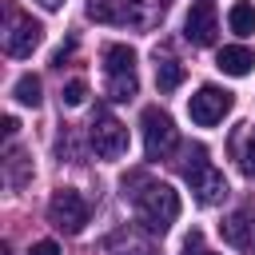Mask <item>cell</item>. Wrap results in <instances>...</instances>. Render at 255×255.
<instances>
[{
  "label": "cell",
  "instance_id": "cell-1",
  "mask_svg": "<svg viewBox=\"0 0 255 255\" xmlns=\"http://www.w3.org/2000/svg\"><path fill=\"white\" fill-rule=\"evenodd\" d=\"M131 199H135V211H139V219H143L147 231H159V235H163V231L179 219V195H175V187H167V183L139 179V191H131Z\"/></svg>",
  "mask_w": 255,
  "mask_h": 255
},
{
  "label": "cell",
  "instance_id": "cell-2",
  "mask_svg": "<svg viewBox=\"0 0 255 255\" xmlns=\"http://www.w3.org/2000/svg\"><path fill=\"white\" fill-rule=\"evenodd\" d=\"M187 159L191 163H183V179H187V187H191V195L203 203V207H211V203H219L223 195H227V179H223V171L207 159V147H187Z\"/></svg>",
  "mask_w": 255,
  "mask_h": 255
},
{
  "label": "cell",
  "instance_id": "cell-3",
  "mask_svg": "<svg viewBox=\"0 0 255 255\" xmlns=\"http://www.w3.org/2000/svg\"><path fill=\"white\" fill-rule=\"evenodd\" d=\"M88 143H92V151H96L100 159H120V155L128 151V128H124L108 108H100V112L92 116V124H88Z\"/></svg>",
  "mask_w": 255,
  "mask_h": 255
},
{
  "label": "cell",
  "instance_id": "cell-4",
  "mask_svg": "<svg viewBox=\"0 0 255 255\" xmlns=\"http://www.w3.org/2000/svg\"><path fill=\"white\" fill-rule=\"evenodd\" d=\"M139 124H143V151H147V159H167L175 151V143H179V131H175L171 116L163 108H143Z\"/></svg>",
  "mask_w": 255,
  "mask_h": 255
},
{
  "label": "cell",
  "instance_id": "cell-5",
  "mask_svg": "<svg viewBox=\"0 0 255 255\" xmlns=\"http://www.w3.org/2000/svg\"><path fill=\"white\" fill-rule=\"evenodd\" d=\"M48 219H52V227H60L64 235H80V231L88 227V219H92V207H88V199H84L80 191L60 187V191L52 195V203H48Z\"/></svg>",
  "mask_w": 255,
  "mask_h": 255
},
{
  "label": "cell",
  "instance_id": "cell-6",
  "mask_svg": "<svg viewBox=\"0 0 255 255\" xmlns=\"http://www.w3.org/2000/svg\"><path fill=\"white\" fill-rule=\"evenodd\" d=\"M231 92H223V88H215V84H203L191 100H187V116H191V124H199V128H215L227 112H231Z\"/></svg>",
  "mask_w": 255,
  "mask_h": 255
},
{
  "label": "cell",
  "instance_id": "cell-7",
  "mask_svg": "<svg viewBox=\"0 0 255 255\" xmlns=\"http://www.w3.org/2000/svg\"><path fill=\"white\" fill-rule=\"evenodd\" d=\"M40 40H44V28H40L32 16L8 12V32H4V52H8V56L24 60V56H32V52L40 48Z\"/></svg>",
  "mask_w": 255,
  "mask_h": 255
},
{
  "label": "cell",
  "instance_id": "cell-8",
  "mask_svg": "<svg viewBox=\"0 0 255 255\" xmlns=\"http://www.w3.org/2000/svg\"><path fill=\"white\" fill-rule=\"evenodd\" d=\"M215 32H219V16H215V4H211V0H195V4L187 8V20H183V36H187L191 44L207 48V44L215 40Z\"/></svg>",
  "mask_w": 255,
  "mask_h": 255
},
{
  "label": "cell",
  "instance_id": "cell-9",
  "mask_svg": "<svg viewBox=\"0 0 255 255\" xmlns=\"http://www.w3.org/2000/svg\"><path fill=\"white\" fill-rule=\"evenodd\" d=\"M215 68H219L223 76H247V72L255 68V52L243 48V44H227V48H219Z\"/></svg>",
  "mask_w": 255,
  "mask_h": 255
},
{
  "label": "cell",
  "instance_id": "cell-10",
  "mask_svg": "<svg viewBox=\"0 0 255 255\" xmlns=\"http://www.w3.org/2000/svg\"><path fill=\"white\" fill-rule=\"evenodd\" d=\"M219 231H223V239H227V243H235V247H251V243H255V223H251V215H247V211L227 215V219L219 223Z\"/></svg>",
  "mask_w": 255,
  "mask_h": 255
},
{
  "label": "cell",
  "instance_id": "cell-11",
  "mask_svg": "<svg viewBox=\"0 0 255 255\" xmlns=\"http://www.w3.org/2000/svg\"><path fill=\"white\" fill-rule=\"evenodd\" d=\"M88 20L96 24H128V0H88Z\"/></svg>",
  "mask_w": 255,
  "mask_h": 255
},
{
  "label": "cell",
  "instance_id": "cell-12",
  "mask_svg": "<svg viewBox=\"0 0 255 255\" xmlns=\"http://www.w3.org/2000/svg\"><path fill=\"white\" fill-rule=\"evenodd\" d=\"M104 68H108V76L135 72V52H131L128 44H108V48H104Z\"/></svg>",
  "mask_w": 255,
  "mask_h": 255
},
{
  "label": "cell",
  "instance_id": "cell-13",
  "mask_svg": "<svg viewBox=\"0 0 255 255\" xmlns=\"http://www.w3.org/2000/svg\"><path fill=\"white\" fill-rule=\"evenodd\" d=\"M227 28H231L235 36H255V4L235 0L231 12H227Z\"/></svg>",
  "mask_w": 255,
  "mask_h": 255
},
{
  "label": "cell",
  "instance_id": "cell-14",
  "mask_svg": "<svg viewBox=\"0 0 255 255\" xmlns=\"http://www.w3.org/2000/svg\"><path fill=\"white\" fill-rule=\"evenodd\" d=\"M40 92H44V84H40V76H32V72H28V76H20V80L12 84V96H16L24 108H40V100H44Z\"/></svg>",
  "mask_w": 255,
  "mask_h": 255
},
{
  "label": "cell",
  "instance_id": "cell-15",
  "mask_svg": "<svg viewBox=\"0 0 255 255\" xmlns=\"http://www.w3.org/2000/svg\"><path fill=\"white\" fill-rule=\"evenodd\" d=\"M183 84V64L179 60H159L155 64V88L159 92H175Z\"/></svg>",
  "mask_w": 255,
  "mask_h": 255
},
{
  "label": "cell",
  "instance_id": "cell-16",
  "mask_svg": "<svg viewBox=\"0 0 255 255\" xmlns=\"http://www.w3.org/2000/svg\"><path fill=\"white\" fill-rule=\"evenodd\" d=\"M135 92H139V80H135V72H120V76H108V96H112L116 104H128Z\"/></svg>",
  "mask_w": 255,
  "mask_h": 255
},
{
  "label": "cell",
  "instance_id": "cell-17",
  "mask_svg": "<svg viewBox=\"0 0 255 255\" xmlns=\"http://www.w3.org/2000/svg\"><path fill=\"white\" fill-rule=\"evenodd\" d=\"M28 179H32V159H28L20 147H12V151H8V183H12V187H24Z\"/></svg>",
  "mask_w": 255,
  "mask_h": 255
},
{
  "label": "cell",
  "instance_id": "cell-18",
  "mask_svg": "<svg viewBox=\"0 0 255 255\" xmlns=\"http://www.w3.org/2000/svg\"><path fill=\"white\" fill-rule=\"evenodd\" d=\"M60 96H64V104H68V108H80V104L88 100V84H84V80H68Z\"/></svg>",
  "mask_w": 255,
  "mask_h": 255
},
{
  "label": "cell",
  "instance_id": "cell-19",
  "mask_svg": "<svg viewBox=\"0 0 255 255\" xmlns=\"http://www.w3.org/2000/svg\"><path fill=\"white\" fill-rule=\"evenodd\" d=\"M239 163H243V171L247 175H255V128L243 135V143H239Z\"/></svg>",
  "mask_w": 255,
  "mask_h": 255
},
{
  "label": "cell",
  "instance_id": "cell-20",
  "mask_svg": "<svg viewBox=\"0 0 255 255\" xmlns=\"http://www.w3.org/2000/svg\"><path fill=\"white\" fill-rule=\"evenodd\" d=\"M28 255H60V243L40 239V243H32V247H28Z\"/></svg>",
  "mask_w": 255,
  "mask_h": 255
},
{
  "label": "cell",
  "instance_id": "cell-21",
  "mask_svg": "<svg viewBox=\"0 0 255 255\" xmlns=\"http://www.w3.org/2000/svg\"><path fill=\"white\" fill-rule=\"evenodd\" d=\"M72 48H76V44H72V40H68V44H64V48H56V56H52V64H56V68H64V60H68V56H72Z\"/></svg>",
  "mask_w": 255,
  "mask_h": 255
},
{
  "label": "cell",
  "instance_id": "cell-22",
  "mask_svg": "<svg viewBox=\"0 0 255 255\" xmlns=\"http://www.w3.org/2000/svg\"><path fill=\"white\" fill-rule=\"evenodd\" d=\"M4 131H8V135H16V131H20V124H16V116H8V120H4Z\"/></svg>",
  "mask_w": 255,
  "mask_h": 255
},
{
  "label": "cell",
  "instance_id": "cell-23",
  "mask_svg": "<svg viewBox=\"0 0 255 255\" xmlns=\"http://www.w3.org/2000/svg\"><path fill=\"white\" fill-rule=\"evenodd\" d=\"M36 4H40V8H48V12H56V8L64 4V0H36Z\"/></svg>",
  "mask_w": 255,
  "mask_h": 255
},
{
  "label": "cell",
  "instance_id": "cell-24",
  "mask_svg": "<svg viewBox=\"0 0 255 255\" xmlns=\"http://www.w3.org/2000/svg\"><path fill=\"white\" fill-rule=\"evenodd\" d=\"M187 255H215V251H187Z\"/></svg>",
  "mask_w": 255,
  "mask_h": 255
}]
</instances>
